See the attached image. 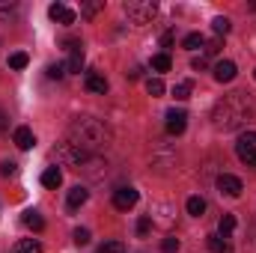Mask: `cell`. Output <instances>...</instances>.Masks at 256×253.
Here are the masks:
<instances>
[{
	"instance_id": "18",
	"label": "cell",
	"mask_w": 256,
	"mask_h": 253,
	"mask_svg": "<svg viewBox=\"0 0 256 253\" xmlns=\"http://www.w3.org/2000/svg\"><path fill=\"white\" fill-rule=\"evenodd\" d=\"M236 230V214H224L220 218V224H218V236H224V238H230V232Z\"/></svg>"
},
{
	"instance_id": "28",
	"label": "cell",
	"mask_w": 256,
	"mask_h": 253,
	"mask_svg": "<svg viewBox=\"0 0 256 253\" xmlns=\"http://www.w3.org/2000/svg\"><path fill=\"white\" fill-rule=\"evenodd\" d=\"M18 173V164L15 161H0V176L3 179H9V176H15Z\"/></svg>"
},
{
	"instance_id": "26",
	"label": "cell",
	"mask_w": 256,
	"mask_h": 253,
	"mask_svg": "<svg viewBox=\"0 0 256 253\" xmlns=\"http://www.w3.org/2000/svg\"><path fill=\"white\" fill-rule=\"evenodd\" d=\"M45 72H48V78H51V80H60V78L66 74V63H51Z\"/></svg>"
},
{
	"instance_id": "27",
	"label": "cell",
	"mask_w": 256,
	"mask_h": 253,
	"mask_svg": "<svg viewBox=\"0 0 256 253\" xmlns=\"http://www.w3.org/2000/svg\"><path fill=\"white\" fill-rule=\"evenodd\" d=\"M176 250H179V238L176 236H167L161 242V253H176Z\"/></svg>"
},
{
	"instance_id": "4",
	"label": "cell",
	"mask_w": 256,
	"mask_h": 253,
	"mask_svg": "<svg viewBox=\"0 0 256 253\" xmlns=\"http://www.w3.org/2000/svg\"><path fill=\"white\" fill-rule=\"evenodd\" d=\"M236 155H238L242 164L256 167V131H244V134H238V140H236Z\"/></svg>"
},
{
	"instance_id": "17",
	"label": "cell",
	"mask_w": 256,
	"mask_h": 253,
	"mask_svg": "<svg viewBox=\"0 0 256 253\" xmlns=\"http://www.w3.org/2000/svg\"><path fill=\"white\" fill-rule=\"evenodd\" d=\"M206 244H208V250H212V253H232L230 242H226L224 236H208V238H206Z\"/></svg>"
},
{
	"instance_id": "36",
	"label": "cell",
	"mask_w": 256,
	"mask_h": 253,
	"mask_svg": "<svg viewBox=\"0 0 256 253\" xmlns=\"http://www.w3.org/2000/svg\"><path fill=\"white\" fill-rule=\"evenodd\" d=\"M6 126H9V116H6V114H3V110H0V134H3V131H6Z\"/></svg>"
},
{
	"instance_id": "12",
	"label": "cell",
	"mask_w": 256,
	"mask_h": 253,
	"mask_svg": "<svg viewBox=\"0 0 256 253\" xmlns=\"http://www.w3.org/2000/svg\"><path fill=\"white\" fill-rule=\"evenodd\" d=\"M12 140H15V146L18 149H33V143H36V137H33V131L27 126H18L15 128V134H12Z\"/></svg>"
},
{
	"instance_id": "14",
	"label": "cell",
	"mask_w": 256,
	"mask_h": 253,
	"mask_svg": "<svg viewBox=\"0 0 256 253\" xmlns=\"http://www.w3.org/2000/svg\"><path fill=\"white\" fill-rule=\"evenodd\" d=\"M9 253H42V244H39L36 238H21V242L12 244Z\"/></svg>"
},
{
	"instance_id": "15",
	"label": "cell",
	"mask_w": 256,
	"mask_h": 253,
	"mask_svg": "<svg viewBox=\"0 0 256 253\" xmlns=\"http://www.w3.org/2000/svg\"><path fill=\"white\" fill-rule=\"evenodd\" d=\"M86 90H90V92H98V96H104V92H108V80H104L102 74L90 72V74H86Z\"/></svg>"
},
{
	"instance_id": "6",
	"label": "cell",
	"mask_w": 256,
	"mask_h": 253,
	"mask_svg": "<svg viewBox=\"0 0 256 253\" xmlns=\"http://www.w3.org/2000/svg\"><path fill=\"white\" fill-rule=\"evenodd\" d=\"M134 202H137V190L131 188V185H122V188L114 190V206H116L120 212H128Z\"/></svg>"
},
{
	"instance_id": "16",
	"label": "cell",
	"mask_w": 256,
	"mask_h": 253,
	"mask_svg": "<svg viewBox=\"0 0 256 253\" xmlns=\"http://www.w3.org/2000/svg\"><path fill=\"white\" fill-rule=\"evenodd\" d=\"M60 182H63L60 167H48V170L42 173V185H45V188H60Z\"/></svg>"
},
{
	"instance_id": "22",
	"label": "cell",
	"mask_w": 256,
	"mask_h": 253,
	"mask_svg": "<svg viewBox=\"0 0 256 253\" xmlns=\"http://www.w3.org/2000/svg\"><path fill=\"white\" fill-rule=\"evenodd\" d=\"M212 30H214L218 36H226V33L232 30V24H230V18H224V15H218V18L212 21Z\"/></svg>"
},
{
	"instance_id": "34",
	"label": "cell",
	"mask_w": 256,
	"mask_h": 253,
	"mask_svg": "<svg viewBox=\"0 0 256 253\" xmlns=\"http://www.w3.org/2000/svg\"><path fill=\"white\" fill-rule=\"evenodd\" d=\"M206 63H208V60H206V54H200V57H194V60H191L194 68H206Z\"/></svg>"
},
{
	"instance_id": "13",
	"label": "cell",
	"mask_w": 256,
	"mask_h": 253,
	"mask_svg": "<svg viewBox=\"0 0 256 253\" xmlns=\"http://www.w3.org/2000/svg\"><path fill=\"white\" fill-rule=\"evenodd\" d=\"M21 220H24V226H27V230H33V232H42V230H45V220H42V214H39L36 208H27Z\"/></svg>"
},
{
	"instance_id": "30",
	"label": "cell",
	"mask_w": 256,
	"mask_h": 253,
	"mask_svg": "<svg viewBox=\"0 0 256 253\" xmlns=\"http://www.w3.org/2000/svg\"><path fill=\"white\" fill-rule=\"evenodd\" d=\"M102 6H104V3H102V0H96V3H86V6H84V9H80V15H84V18H92V15H96V12H102Z\"/></svg>"
},
{
	"instance_id": "3",
	"label": "cell",
	"mask_w": 256,
	"mask_h": 253,
	"mask_svg": "<svg viewBox=\"0 0 256 253\" xmlns=\"http://www.w3.org/2000/svg\"><path fill=\"white\" fill-rule=\"evenodd\" d=\"M122 9L131 18V24H149L155 18V12H158V3L155 0H128Z\"/></svg>"
},
{
	"instance_id": "23",
	"label": "cell",
	"mask_w": 256,
	"mask_h": 253,
	"mask_svg": "<svg viewBox=\"0 0 256 253\" xmlns=\"http://www.w3.org/2000/svg\"><path fill=\"white\" fill-rule=\"evenodd\" d=\"M27 63H30V57H27L24 51H15V54L9 57V68H15V72H21Z\"/></svg>"
},
{
	"instance_id": "29",
	"label": "cell",
	"mask_w": 256,
	"mask_h": 253,
	"mask_svg": "<svg viewBox=\"0 0 256 253\" xmlns=\"http://www.w3.org/2000/svg\"><path fill=\"white\" fill-rule=\"evenodd\" d=\"M96 253H126V248H122L120 242H104V244H102Z\"/></svg>"
},
{
	"instance_id": "33",
	"label": "cell",
	"mask_w": 256,
	"mask_h": 253,
	"mask_svg": "<svg viewBox=\"0 0 256 253\" xmlns=\"http://www.w3.org/2000/svg\"><path fill=\"white\" fill-rule=\"evenodd\" d=\"M218 51H220V39H214V42L206 45V57H212V54H218Z\"/></svg>"
},
{
	"instance_id": "2",
	"label": "cell",
	"mask_w": 256,
	"mask_h": 253,
	"mask_svg": "<svg viewBox=\"0 0 256 253\" xmlns=\"http://www.w3.org/2000/svg\"><path fill=\"white\" fill-rule=\"evenodd\" d=\"M108 140H110L108 128L102 126L98 120H92V116H80L68 128V146H74L80 158L90 155V152H102L108 146Z\"/></svg>"
},
{
	"instance_id": "19",
	"label": "cell",
	"mask_w": 256,
	"mask_h": 253,
	"mask_svg": "<svg viewBox=\"0 0 256 253\" xmlns=\"http://www.w3.org/2000/svg\"><path fill=\"white\" fill-rule=\"evenodd\" d=\"M164 90H167V86H164V80H161V78H149V80H146V92H149L152 98L164 96Z\"/></svg>"
},
{
	"instance_id": "7",
	"label": "cell",
	"mask_w": 256,
	"mask_h": 253,
	"mask_svg": "<svg viewBox=\"0 0 256 253\" xmlns=\"http://www.w3.org/2000/svg\"><path fill=\"white\" fill-rule=\"evenodd\" d=\"M66 51H68L66 72H80L84 68V48H80V42H66Z\"/></svg>"
},
{
	"instance_id": "37",
	"label": "cell",
	"mask_w": 256,
	"mask_h": 253,
	"mask_svg": "<svg viewBox=\"0 0 256 253\" xmlns=\"http://www.w3.org/2000/svg\"><path fill=\"white\" fill-rule=\"evenodd\" d=\"M254 78H256V72H254Z\"/></svg>"
},
{
	"instance_id": "9",
	"label": "cell",
	"mask_w": 256,
	"mask_h": 253,
	"mask_svg": "<svg viewBox=\"0 0 256 253\" xmlns=\"http://www.w3.org/2000/svg\"><path fill=\"white\" fill-rule=\"evenodd\" d=\"M188 126V114L185 110H167V134H182Z\"/></svg>"
},
{
	"instance_id": "25",
	"label": "cell",
	"mask_w": 256,
	"mask_h": 253,
	"mask_svg": "<svg viewBox=\"0 0 256 253\" xmlns=\"http://www.w3.org/2000/svg\"><path fill=\"white\" fill-rule=\"evenodd\" d=\"M202 45H206V39H202L200 33H188V36H185V48H188V51H196V48H202Z\"/></svg>"
},
{
	"instance_id": "21",
	"label": "cell",
	"mask_w": 256,
	"mask_h": 253,
	"mask_svg": "<svg viewBox=\"0 0 256 253\" xmlns=\"http://www.w3.org/2000/svg\"><path fill=\"white\" fill-rule=\"evenodd\" d=\"M191 90H194L191 80H179V84L173 86V96H176L179 102H185V98H191Z\"/></svg>"
},
{
	"instance_id": "32",
	"label": "cell",
	"mask_w": 256,
	"mask_h": 253,
	"mask_svg": "<svg viewBox=\"0 0 256 253\" xmlns=\"http://www.w3.org/2000/svg\"><path fill=\"white\" fill-rule=\"evenodd\" d=\"M149 230H152V220H149V218H140V220H137V236L143 238V236H149Z\"/></svg>"
},
{
	"instance_id": "31",
	"label": "cell",
	"mask_w": 256,
	"mask_h": 253,
	"mask_svg": "<svg viewBox=\"0 0 256 253\" xmlns=\"http://www.w3.org/2000/svg\"><path fill=\"white\" fill-rule=\"evenodd\" d=\"M74 244H80V248H84V244H90V230L78 226V230H74Z\"/></svg>"
},
{
	"instance_id": "8",
	"label": "cell",
	"mask_w": 256,
	"mask_h": 253,
	"mask_svg": "<svg viewBox=\"0 0 256 253\" xmlns=\"http://www.w3.org/2000/svg\"><path fill=\"white\" fill-rule=\"evenodd\" d=\"M48 15H51V21L66 24V27H68V24H74V18H78V15H74L68 6H63V3H51V6H48Z\"/></svg>"
},
{
	"instance_id": "10",
	"label": "cell",
	"mask_w": 256,
	"mask_h": 253,
	"mask_svg": "<svg viewBox=\"0 0 256 253\" xmlns=\"http://www.w3.org/2000/svg\"><path fill=\"white\" fill-rule=\"evenodd\" d=\"M236 72H238V68H236L232 60H218V63H214V80H218V84H230V80L236 78Z\"/></svg>"
},
{
	"instance_id": "11",
	"label": "cell",
	"mask_w": 256,
	"mask_h": 253,
	"mask_svg": "<svg viewBox=\"0 0 256 253\" xmlns=\"http://www.w3.org/2000/svg\"><path fill=\"white\" fill-rule=\"evenodd\" d=\"M86 196H90V190L84 188V185H74V188L68 190V196H66V206H68V212L80 208V206L86 202Z\"/></svg>"
},
{
	"instance_id": "24",
	"label": "cell",
	"mask_w": 256,
	"mask_h": 253,
	"mask_svg": "<svg viewBox=\"0 0 256 253\" xmlns=\"http://www.w3.org/2000/svg\"><path fill=\"white\" fill-rule=\"evenodd\" d=\"M202 212H206V200H202V196H191V200H188V214L200 218Z\"/></svg>"
},
{
	"instance_id": "5",
	"label": "cell",
	"mask_w": 256,
	"mask_h": 253,
	"mask_svg": "<svg viewBox=\"0 0 256 253\" xmlns=\"http://www.w3.org/2000/svg\"><path fill=\"white\" fill-rule=\"evenodd\" d=\"M218 190H220V194H226V196H242L244 185H242V179H238V176L224 173V176H218Z\"/></svg>"
},
{
	"instance_id": "20",
	"label": "cell",
	"mask_w": 256,
	"mask_h": 253,
	"mask_svg": "<svg viewBox=\"0 0 256 253\" xmlns=\"http://www.w3.org/2000/svg\"><path fill=\"white\" fill-rule=\"evenodd\" d=\"M170 66H173V60H170V54H167V51L152 57V68H155V72H170Z\"/></svg>"
},
{
	"instance_id": "1",
	"label": "cell",
	"mask_w": 256,
	"mask_h": 253,
	"mask_svg": "<svg viewBox=\"0 0 256 253\" xmlns=\"http://www.w3.org/2000/svg\"><path fill=\"white\" fill-rule=\"evenodd\" d=\"M214 126L224 131H236L244 128L256 116V98L250 92H230L214 104Z\"/></svg>"
},
{
	"instance_id": "35",
	"label": "cell",
	"mask_w": 256,
	"mask_h": 253,
	"mask_svg": "<svg viewBox=\"0 0 256 253\" xmlns=\"http://www.w3.org/2000/svg\"><path fill=\"white\" fill-rule=\"evenodd\" d=\"M161 45L170 48V45H173V33H164V36H161Z\"/></svg>"
}]
</instances>
